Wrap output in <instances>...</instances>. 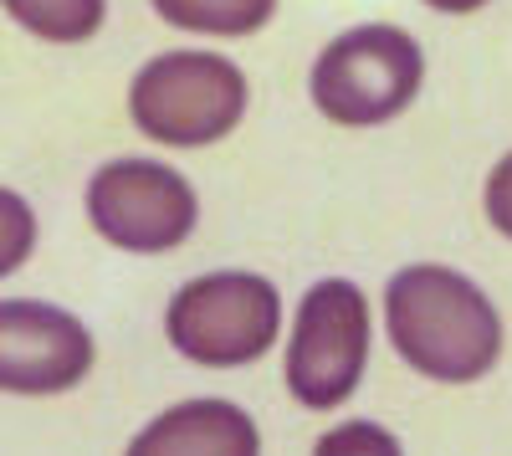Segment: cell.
Masks as SVG:
<instances>
[{
    "label": "cell",
    "mask_w": 512,
    "mask_h": 456,
    "mask_svg": "<svg viewBox=\"0 0 512 456\" xmlns=\"http://www.w3.org/2000/svg\"><path fill=\"white\" fill-rule=\"evenodd\" d=\"M384 318L400 359L425 380L472 385L502 359V318L492 298L456 267H400L384 287Z\"/></svg>",
    "instance_id": "obj_1"
},
{
    "label": "cell",
    "mask_w": 512,
    "mask_h": 456,
    "mask_svg": "<svg viewBox=\"0 0 512 456\" xmlns=\"http://www.w3.org/2000/svg\"><path fill=\"white\" fill-rule=\"evenodd\" d=\"M246 72L221 52H164L139 67L128 113L164 149H205L246 118Z\"/></svg>",
    "instance_id": "obj_2"
},
{
    "label": "cell",
    "mask_w": 512,
    "mask_h": 456,
    "mask_svg": "<svg viewBox=\"0 0 512 456\" xmlns=\"http://www.w3.org/2000/svg\"><path fill=\"white\" fill-rule=\"evenodd\" d=\"M425 82V52L400 26H354L333 36L313 62V103L344 129L400 118Z\"/></svg>",
    "instance_id": "obj_3"
},
{
    "label": "cell",
    "mask_w": 512,
    "mask_h": 456,
    "mask_svg": "<svg viewBox=\"0 0 512 456\" xmlns=\"http://www.w3.org/2000/svg\"><path fill=\"white\" fill-rule=\"evenodd\" d=\"M164 334L190 364H251L282 334V293L256 272H205L169 298Z\"/></svg>",
    "instance_id": "obj_4"
},
{
    "label": "cell",
    "mask_w": 512,
    "mask_h": 456,
    "mask_svg": "<svg viewBox=\"0 0 512 456\" xmlns=\"http://www.w3.org/2000/svg\"><path fill=\"white\" fill-rule=\"evenodd\" d=\"M369 364V298L349 277L313 282L287 339V390L308 410L344 405Z\"/></svg>",
    "instance_id": "obj_5"
},
{
    "label": "cell",
    "mask_w": 512,
    "mask_h": 456,
    "mask_svg": "<svg viewBox=\"0 0 512 456\" xmlns=\"http://www.w3.org/2000/svg\"><path fill=\"white\" fill-rule=\"evenodd\" d=\"M88 221L103 241L123 252H169L195 221V185L159 159H108L88 185Z\"/></svg>",
    "instance_id": "obj_6"
},
{
    "label": "cell",
    "mask_w": 512,
    "mask_h": 456,
    "mask_svg": "<svg viewBox=\"0 0 512 456\" xmlns=\"http://www.w3.org/2000/svg\"><path fill=\"white\" fill-rule=\"evenodd\" d=\"M93 334L67 308L11 298L0 303V390L6 395H62L88 380Z\"/></svg>",
    "instance_id": "obj_7"
},
{
    "label": "cell",
    "mask_w": 512,
    "mask_h": 456,
    "mask_svg": "<svg viewBox=\"0 0 512 456\" xmlns=\"http://www.w3.org/2000/svg\"><path fill=\"white\" fill-rule=\"evenodd\" d=\"M123 456H262V436L231 400H180L159 410Z\"/></svg>",
    "instance_id": "obj_8"
},
{
    "label": "cell",
    "mask_w": 512,
    "mask_h": 456,
    "mask_svg": "<svg viewBox=\"0 0 512 456\" xmlns=\"http://www.w3.org/2000/svg\"><path fill=\"white\" fill-rule=\"evenodd\" d=\"M164 26L200 31V36H251L277 11V0H149Z\"/></svg>",
    "instance_id": "obj_9"
},
{
    "label": "cell",
    "mask_w": 512,
    "mask_h": 456,
    "mask_svg": "<svg viewBox=\"0 0 512 456\" xmlns=\"http://www.w3.org/2000/svg\"><path fill=\"white\" fill-rule=\"evenodd\" d=\"M0 6L41 41H88L108 16V0H0Z\"/></svg>",
    "instance_id": "obj_10"
},
{
    "label": "cell",
    "mask_w": 512,
    "mask_h": 456,
    "mask_svg": "<svg viewBox=\"0 0 512 456\" xmlns=\"http://www.w3.org/2000/svg\"><path fill=\"white\" fill-rule=\"evenodd\" d=\"M31 246H36V216H31V205L0 185V277H11L26 257H31Z\"/></svg>",
    "instance_id": "obj_11"
},
{
    "label": "cell",
    "mask_w": 512,
    "mask_h": 456,
    "mask_svg": "<svg viewBox=\"0 0 512 456\" xmlns=\"http://www.w3.org/2000/svg\"><path fill=\"white\" fill-rule=\"evenodd\" d=\"M313 456H405V451H400V441L390 431L374 426V421H344V426H333L313 446Z\"/></svg>",
    "instance_id": "obj_12"
},
{
    "label": "cell",
    "mask_w": 512,
    "mask_h": 456,
    "mask_svg": "<svg viewBox=\"0 0 512 456\" xmlns=\"http://www.w3.org/2000/svg\"><path fill=\"white\" fill-rule=\"evenodd\" d=\"M482 205H487V221H492V231H502V236L512 241V149H507V154L492 164Z\"/></svg>",
    "instance_id": "obj_13"
},
{
    "label": "cell",
    "mask_w": 512,
    "mask_h": 456,
    "mask_svg": "<svg viewBox=\"0 0 512 456\" xmlns=\"http://www.w3.org/2000/svg\"><path fill=\"white\" fill-rule=\"evenodd\" d=\"M425 6H436V11H446V16H472V11L487 6V0H425Z\"/></svg>",
    "instance_id": "obj_14"
}]
</instances>
